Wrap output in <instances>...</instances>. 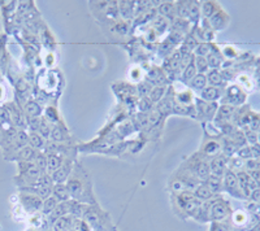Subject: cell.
<instances>
[{"label":"cell","instance_id":"obj_1","mask_svg":"<svg viewBox=\"0 0 260 231\" xmlns=\"http://www.w3.org/2000/svg\"><path fill=\"white\" fill-rule=\"evenodd\" d=\"M232 213H233V211H232L231 203L220 198V196H216L215 199H212L210 208V222H222V221L229 218Z\"/></svg>","mask_w":260,"mask_h":231},{"label":"cell","instance_id":"obj_2","mask_svg":"<svg viewBox=\"0 0 260 231\" xmlns=\"http://www.w3.org/2000/svg\"><path fill=\"white\" fill-rule=\"evenodd\" d=\"M177 203L180 205V208L183 211V213L187 214V216L192 217L197 214L199 207L202 205L201 200L195 198L194 194L191 191H182L180 195L177 196Z\"/></svg>","mask_w":260,"mask_h":231},{"label":"cell","instance_id":"obj_3","mask_svg":"<svg viewBox=\"0 0 260 231\" xmlns=\"http://www.w3.org/2000/svg\"><path fill=\"white\" fill-rule=\"evenodd\" d=\"M246 98H247V94L242 87H240L238 85H232V86L226 87V90H224L222 104H229L236 108L242 107L246 103Z\"/></svg>","mask_w":260,"mask_h":231},{"label":"cell","instance_id":"obj_4","mask_svg":"<svg viewBox=\"0 0 260 231\" xmlns=\"http://www.w3.org/2000/svg\"><path fill=\"white\" fill-rule=\"evenodd\" d=\"M222 187H224V191L228 192L231 196L236 199H241V200H246L245 195L241 191L240 183H238V178L237 174L233 170H226V173L222 177Z\"/></svg>","mask_w":260,"mask_h":231},{"label":"cell","instance_id":"obj_5","mask_svg":"<svg viewBox=\"0 0 260 231\" xmlns=\"http://www.w3.org/2000/svg\"><path fill=\"white\" fill-rule=\"evenodd\" d=\"M20 199L22 205H24L25 211L29 212V213H36V212L42 211L43 200L38 195H36V194L21 192Z\"/></svg>","mask_w":260,"mask_h":231},{"label":"cell","instance_id":"obj_6","mask_svg":"<svg viewBox=\"0 0 260 231\" xmlns=\"http://www.w3.org/2000/svg\"><path fill=\"white\" fill-rule=\"evenodd\" d=\"M219 109V104L210 103V101H204L202 99L197 100V113H198V119L201 120H212L215 119L216 112Z\"/></svg>","mask_w":260,"mask_h":231},{"label":"cell","instance_id":"obj_7","mask_svg":"<svg viewBox=\"0 0 260 231\" xmlns=\"http://www.w3.org/2000/svg\"><path fill=\"white\" fill-rule=\"evenodd\" d=\"M6 108L8 109L9 114H11V121H12L13 126L17 130H25L27 128V121L26 115L22 113V110L15 103H9Z\"/></svg>","mask_w":260,"mask_h":231},{"label":"cell","instance_id":"obj_8","mask_svg":"<svg viewBox=\"0 0 260 231\" xmlns=\"http://www.w3.org/2000/svg\"><path fill=\"white\" fill-rule=\"evenodd\" d=\"M236 174H237V178H238V183H240L241 191H242V194L245 195L246 200H248V198H250L252 191L257 188L256 184H255L254 179L250 177V174H248L247 172H245V170L237 172Z\"/></svg>","mask_w":260,"mask_h":231},{"label":"cell","instance_id":"obj_9","mask_svg":"<svg viewBox=\"0 0 260 231\" xmlns=\"http://www.w3.org/2000/svg\"><path fill=\"white\" fill-rule=\"evenodd\" d=\"M210 169L212 175H216V177L220 178L224 177V174L228 170V157H225L222 153L212 157L210 161Z\"/></svg>","mask_w":260,"mask_h":231},{"label":"cell","instance_id":"obj_10","mask_svg":"<svg viewBox=\"0 0 260 231\" xmlns=\"http://www.w3.org/2000/svg\"><path fill=\"white\" fill-rule=\"evenodd\" d=\"M229 21H231L229 15L220 8L219 11L208 20V24H210L211 29L215 31V30H224L225 27L228 26V24H229Z\"/></svg>","mask_w":260,"mask_h":231},{"label":"cell","instance_id":"obj_11","mask_svg":"<svg viewBox=\"0 0 260 231\" xmlns=\"http://www.w3.org/2000/svg\"><path fill=\"white\" fill-rule=\"evenodd\" d=\"M71 170H72V163L69 160H64V163H62V165L60 166L59 169L51 174V178H52L53 183L55 184L65 183V182L68 181L69 174H71Z\"/></svg>","mask_w":260,"mask_h":231},{"label":"cell","instance_id":"obj_12","mask_svg":"<svg viewBox=\"0 0 260 231\" xmlns=\"http://www.w3.org/2000/svg\"><path fill=\"white\" fill-rule=\"evenodd\" d=\"M236 107L233 105H229V104H222L220 105L217 112L215 115L216 124H224V122H232L233 120V115L236 113Z\"/></svg>","mask_w":260,"mask_h":231},{"label":"cell","instance_id":"obj_13","mask_svg":"<svg viewBox=\"0 0 260 231\" xmlns=\"http://www.w3.org/2000/svg\"><path fill=\"white\" fill-rule=\"evenodd\" d=\"M37 156V151L34 148H31L30 145H26L24 148L18 149L17 152L9 156L8 159H12V160L18 161V163H30V161H34Z\"/></svg>","mask_w":260,"mask_h":231},{"label":"cell","instance_id":"obj_14","mask_svg":"<svg viewBox=\"0 0 260 231\" xmlns=\"http://www.w3.org/2000/svg\"><path fill=\"white\" fill-rule=\"evenodd\" d=\"M173 101H175V99L172 98L171 91H167L166 96L157 103V113L161 117H167V115L172 114L173 113Z\"/></svg>","mask_w":260,"mask_h":231},{"label":"cell","instance_id":"obj_15","mask_svg":"<svg viewBox=\"0 0 260 231\" xmlns=\"http://www.w3.org/2000/svg\"><path fill=\"white\" fill-rule=\"evenodd\" d=\"M67 187H68L69 194H71V198L76 199V200H81L85 194V187H83L82 182L77 178H71L69 181H67Z\"/></svg>","mask_w":260,"mask_h":231},{"label":"cell","instance_id":"obj_16","mask_svg":"<svg viewBox=\"0 0 260 231\" xmlns=\"http://www.w3.org/2000/svg\"><path fill=\"white\" fill-rule=\"evenodd\" d=\"M222 92L224 89H219V87L208 86L201 91V98L204 101H210V103H216L219 99L222 98Z\"/></svg>","mask_w":260,"mask_h":231},{"label":"cell","instance_id":"obj_17","mask_svg":"<svg viewBox=\"0 0 260 231\" xmlns=\"http://www.w3.org/2000/svg\"><path fill=\"white\" fill-rule=\"evenodd\" d=\"M157 12H159V15L162 18H167L169 21H175L177 18V15H176V4L172 3V2L160 3L159 7H157Z\"/></svg>","mask_w":260,"mask_h":231},{"label":"cell","instance_id":"obj_18","mask_svg":"<svg viewBox=\"0 0 260 231\" xmlns=\"http://www.w3.org/2000/svg\"><path fill=\"white\" fill-rule=\"evenodd\" d=\"M192 172H195V175H197V178L199 179V182H206L211 175L210 163L206 160L198 161V163L195 164Z\"/></svg>","mask_w":260,"mask_h":231},{"label":"cell","instance_id":"obj_19","mask_svg":"<svg viewBox=\"0 0 260 231\" xmlns=\"http://www.w3.org/2000/svg\"><path fill=\"white\" fill-rule=\"evenodd\" d=\"M206 77H207V83H210L211 86L225 90L226 82H225L224 78H222L220 69H210L207 74H206Z\"/></svg>","mask_w":260,"mask_h":231},{"label":"cell","instance_id":"obj_20","mask_svg":"<svg viewBox=\"0 0 260 231\" xmlns=\"http://www.w3.org/2000/svg\"><path fill=\"white\" fill-rule=\"evenodd\" d=\"M192 194H194L195 198L198 199V200H201L202 203L208 202V200H212V199H215L216 196H217V195H215V194H213L210 188H208V186L204 183V182L199 183L198 186H197V188L192 191Z\"/></svg>","mask_w":260,"mask_h":231},{"label":"cell","instance_id":"obj_21","mask_svg":"<svg viewBox=\"0 0 260 231\" xmlns=\"http://www.w3.org/2000/svg\"><path fill=\"white\" fill-rule=\"evenodd\" d=\"M207 62H208V68L210 69H220L221 68V65L224 64V56H222V54L220 52V50L217 47H213V50L211 51V54L208 55L207 57Z\"/></svg>","mask_w":260,"mask_h":231},{"label":"cell","instance_id":"obj_22","mask_svg":"<svg viewBox=\"0 0 260 231\" xmlns=\"http://www.w3.org/2000/svg\"><path fill=\"white\" fill-rule=\"evenodd\" d=\"M46 156H47V169H46V174L51 175L62 165L64 159L59 153H48Z\"/></svg>","mask_w":260,"mask_h":231},{"label":"cell","instance_id":"obj_23","mask_svg":"<svg viewBox=\"0 0 260 231\" xmlns=\"http://www.w3.org/2000/svg\"><path fill=\"white\" fill-rule=\"evenodd\" d=\"M52 196L56 199L59 203H67L69 202V199H71V194H69L68 187H67L65 183L55 184L52 188Z\"/></svg>","mask_w":260,"mask_h":231},{"label":"cell","instance_id":"obj_24","mask_svg":"<svg viewBox=\"0 0 260 231\" xmlns=\"http://www.w3.org/2000/svg\"><path fill=\"white\" fill-rule=\"evenodd\" d=\"M220 8L221 7L216 2H203L201 4V16L203 17V20H210Z\"/></svg>","mask_w":260,"mask_h":231},{"label":"cell","instance_id":"obj_25","mask_svg":"<svg viewBox=\"0 0 260 231\" xmlns=\"http://www.w3.org/2000/svg\"><path fill=\"white\" fill-rule=\"evenodd\" d=\"M51 139L53 143H62L65 140H68V133L64 126L60 124L53 125L52 130H51Z\"/></svg>","mask_w":260,"mask_h":231},{"label":"cell","instance_id":"obj_26","mask_svg":"<svg viewBox=\"0 0 260 231\" xmlns=\"http://www.w3.org/2000/svg\"><path fill=\"white\" fill-rule=\"evenodd\" d=\"M24 112L25 115H26V119H30V117H41L42 113H43V109H42L39 103H37L34 100H29L25 103Z\"/></svg>","mask_w":260,"mask_h":231},{"label":"cell","instance_id":"obj_27","mask_svg":"<svg viewBox=\"0 0 260 231\" xmlns=\"http://www.w3.org/2000/svg\"><path fill=\"white\" fill-rule=\"evenodd\" d=\"M27 144H29V133H26L25 130H17V134H16V139H15V144H13V148H12V151H11V153L13 155L15 152H17L18 149L26 147ZM12 155H11V156H12Z\"/></svg>","mask_w":260,"mask_h":231},{"label":"cell","instance_id":"obj_28","mask_svg":"<svg viewBox=\"0 0 260 231\" xmlns=\"http://www.w3.org/2000/svg\"><path fill=\"white\" fill-rule=\"evenodd\" d=\"M220 143H221V152L225 157L231 159V157H233L234 155H237L238 148H237V145L234 144V143L228 138V136H224Z\"/></svg>","mask_w":260,"mask_h":231},{"label":"cell","instance_id":"obj_29","mask_svg":"<svg viewBox=\"0 0 260 231\" xmlns=\"http://www.w3.org/2000/svg\"><path fill=\"white\" fill-rule=\"evenodd\" d=\"M167 94V86L164 85H157L154 89H151L150 94H148L147 98L150 99V101L152 104H157L160 100H161Z\"/></svg>","mask_w":260,"mask_h":231},{"label":"cell","instance_id":"obj_30","mask_svg":"<svg viewBox=\"0 0 260 231\" xmlns=\"http://www.w3.org/2000/svg\"><path fill=\"white\" fill-rule=\"evenodd\" d=\"M204 183L207 184L208 188H210L215 195H219L220 192L224 191V187H222V178L220 177H216V175L211 174L210 178H208Z\"/></svg>","mask_w":260,"mask_h":231},{"label":"cell","instance_id":"obj_31","mask_svg":"<svg viewBox=\"0 0 260 231\" xmlns=\"http://www.w3.org/2000/svg\"><path fill=\"white\" fill-rule=\"evenodd\" d=\"M182 74H181V81H182L183 83H186V85H189L190 82H191L192 78L195 77V75L198 74V71H197V68H195V62H194V59H192V61L190 62L189 65L185 66V69H182Z\"/></svg>","mask_w":260,"mask_h":231},{"label":"cell","instance_id":"obj_32","mask_svg":"<svg viewBox=\"0 0 260 231\" xmlns=\"http://www.w3.org/2000/svg\"><path fill=\"white\" fill-rule=\"evenodd\" d=\"M203 152L206 155H208V156H217L221 152V143L217 142V140H210V142L204 144Z\"/></svg>","mask_w":260,"mask_h":231},{"label":"cell","instance_id":"obj_33","mask_svg":"<svg viewBox=\"0 0 260 231\" xmlns=\"http://www.w3.org/2000/svg\"><path fill=\"white\" fill-rule=\"evenodd\" d=\"M46 142L45 138L38 134L37 131H30L29 133V145L34 149H41L42 147H45Z\"/></svg>","mask_w":260,"mask_h":231},{"label":"cell","instance_id":"obj_34","mask_svg":"<svg viewBox=\"0 0 260 231\" xmlns=\"http://www.w3.org/2000/svg\"><path fill=\"white\" fill-rule=\"evenodd\" d=\"M189 86L190 89L195 90V91H202L207 87V77H206V74H197L189 83Z\"/></svg>","mask_w":260,"mask_h":231},{"label":"cell","instance_id":"obj_35","mask_svg":"<svg viewBox=\"0 0 260 231\" xmlns=\"http://www.w3.org/2000/svg\"><path fill=\"white\" fill-rule=\"evenodd\" d=\"M15 128L11 121V114L6 107H0V129L7 130V129Z\"/></svg>","mask_w":260,"mask_h":231},{"label":"cell","instance_id":"obj_36","mask_svg":"<svg viewBox=\"0 0 260 231\" xmlns=\"http://www.w3.org/2000/svg\"><path fill=\"white\" fill-rule=\"evenodd\" d=\"M134 2H121L118 4V8H120V15L124 18H132L134 13Z\"/></svg>","mask_w":260,"mask_h":231},{"label":"cell","instance_id":"obj_37","mask_svg":"<svg viewBox=\"0 0 260 231\" xmlns=\"http://www.w3.org/2000/svg\"><path fill=\"white\" fill-rule=\"evenodd\" d=\"M57 204H59V202H57L56 199L53 198V196H50V198L43 200L42 212H43V214H46V216H50V214L55 211V208L57 207Z\"/></svg>","mask_w":260,"mask_h":231},{"label":"cell","instance_id":"obj_38","mask_svg":"<svg viewBox=\"0 0 260 231\" xmlns=\"http://www.w3.org/2000/svg\"><path fill=\"white\" fill-rule=\"evenodd\" d=\"M228 138L237 145V148L238 149H240L241 147H243V145L247 144L245 138V133H243V130H241V129H237V130L234 131L231 136H228Z\"/></svg>","mask_w":260,"mask_h":231},{"label":"cell","instance_id":"obj_39","mask_svg":"<svg viewBox=\"0 0 260 231\" xmlns=\"http://www.w3.org/2000/svg\"><path fill=\"white\" fill-rule=\"evenodd\" d=\"M176 15H177V18H182V20L189 18V2H177Z\"/></svg>","mask_w":260,"mask_h":231},{"label":"cell","instance_id":"obj_40","mask_svg":"<svg viewBox=\"0 0 260 231\" xmlns=\"http://www.w3.org/2000/svg\"><path fill=\"white\" fill-rule=\"evenodd\" d=\"M72 223V217L71 216H64L57 218L55 222H53V230L55 231H65L67 228L71 226Z\"/></svg>","mask_w":260,"mask_h":231},{"label":"cell","instance_id":"obj_41","mask_svg":"<svg viewBox=\"0 0 260 231\" xmlns=\"http://www.w3.org/2000/svg\"><path fill=\"white\" fill-rule=\"evenodd\" d=\"M194 62H195V68H197L198 74H207L208 70H210V68H208V62H207V59H206V57L195 56Z\"/></svg>","mask_w":260,"mask_h":231},{"label":"cell","instance_id":"obj_42","mask_svg":"<svg viewBox=\"0 0 260 231\" xmlns=\"http://www.w3.org/2000/svg\"><path fill=\"white\" fill-rule=\"evenodd\" d=\"M213 47H215V45H212V43H199L194 50V54L197 56L207 57L211 54V51L213 50Z\"/></svg>","mask_w":260,"mask_h":231},{"label":"cell","instance_id":"obj_43","mask_svg":"<svg viewBox=\"0 0 260 231\" xmlns=\"http://www.w3.org/2000/svg\"><path fill=\"white\" fill-rule=\"evenodd\" d=\"M201 17V4L198 2H189V18L192 22H198Z\"/></svg>","mask_w":260,"mask_h":231},{"label":"cell","instance_id":"obj_44","mask_svg":"<svg viewBox=\"0 0 260 231\" xmlns=\"http://www.w3.org/2000/svg\"><path fill=\"white\" fill-rule=\"evenodd\" d=\"M51 130H52V126H51L50 122H48L46 119H42L41 125H39V129L37 133L41 134L45 139H47L48 136H51Z\"/></svg>","mask_w":260,"mask_h":231},{"label":"cell","instance_id":"obj_45","mask_svg":"<svg viewBox=\"0 0 260 231\" xmlns=\"http://www.w3.org/2000/svg\"><path fill=\"white\" fill-rule=\"evenodd\" d=\"M34 164L38 166V169L41 170L43 174H46V169H47V156L45 153H37L36 159H34Z\"/></svg>","mask_w":260,"mask_h":231},{"label":"cell","instance_id":"obj_46","mask_svg":"<svg viewBox=\"0 0 260 231\" xmlns=\"http://www.w3.org/2000/svg\"><path fill=\"white\" fill-rule=\"evenodd\" d=\"M173 27H175L176 31L181 34L187 33V29H189V22L187 20H182V18H176L173 21Z\"/></svg>","mask_w":260,"mask_h":231},{"label":"cell","instance_id":"obj_47","mask_svg":"<svg viewBox=\"0 0 260 231\" xmlns=\"http://www.w3.org/2000/svg\"><path fill=\"white\" fill-rule=\"evenodd\" d=\"M237 157H240L241 160L243 161H247V160H251L252 159V155H251V147L248 144L243 145L241 147L238 151H237Z\"/></svg>","mask_w":260,"mask_h":231},{"label":"cell","instance_id":"obj_48","mask_svg":"<svg viewBox=\"0 0 260 231\" xmlns=\"http://www.w3.org/2000/svg\"><path fill=\"white\" fill-rule=\"evenodd\" d=\"M45 114H46V120H47L50 124L51 122H53L55 125L59 124V113H57L56 108L48 107L47 109L45 110Z\"/></svg>","mask_w":260,"mask_h":231},{"label":"cell","instance_id":"obj_49","mask_svg":"<svg viewBox=\"0 0 260 231\" xmlns=\"http://www.w3.org/2000/svg\"><path fill=\"white\" fill-rule=\"evenodd\" d=\"M250 130L255 131V133L260 134V114L257 113H252V117L250 120V124L247 126Z\"/></svg>","mask_w":260,"mask_h":231},{"label":"cell","instance_id":"obj_50","mask_svg":"<svg viewBox=\"0 0 260 231\" xmlns=\"http://www.w3.org/2000/svg\"><path fill=\"white\" fill-rule=\"evenodd\" d=\"M243 133H245L246 142H247L248 145L256 144V143H257V136H259V134L255 133V131H252V130H250V129H248V128L243 129Z\"/></svg>","mask_w":260,"mask_h":231},{"label":"cell","instance_id":"obj_51","mask_svg":"<svg viewBox=\"0 0 260 231\" xmlns=\"http://www.w3.org/2000/svg\"><path fill=\"white\" fill-rule=\"evenodd\" d=\"M232 225L226 223L225 221L222 222H211L210 231H231Z\"/></svg>","mask_w":260,"mask_h":231},{"label":"cell","instance_id":"obj_52","mask_svg":"<svg viewBox=\"0 0 260 231\" xmlns=\"http://www.w3.org/2000/svg\"><path fill=\"white\" fill-rule=\"evenodd\" d=\"M139 109H141L142 113H150L152 110V103H151L147 96L142 98V100L139 103Z\"/></svg>","mask_w":260,"mask_h":231},{"label":"cell","instance_id":"obj_53","mask_svg":"<svg viewBox=\"0 0 260 231\" xmlns=\"http://www.w3.org/2000/svg\"><path fill=\"white\" fill-rule=\"evenodd\" d=\"M250 147H251L252 159H255V160H259V159H260V144H259V143L250 145Z\"/></svg>","mask_w":260,"mask_h":231},{"label":"cell","instance_id":"obj_54","mask_svg":"<svg viewBox=\"0 0 260 231\" xmlns=\"http://www.w3.org/2000/svg\"><path fill=\"white\" fill-rule=\"evenodd\" d=\"M248 174H250V177L254 179V182H255V184H256L257 188H260V169L254 170V172H248Z\"/></svg>","mask_w":260,"mask_h":231},{"label":"cell","instance_id":"obj_55","mask_svg":"<svg viewBox=\"0 0 260 231\" xmlns=\"http://www.w3.org/2000/svg\"><path fill=\"white\" fill-rule=\"evenodd\" d=\"M222 56H226V57H231V59H234V57H237V54H236V51H234L232 47H226L224 50V54H222Z\"/></svg>","mask_w":260,"mask_h":231},{"label":"cell","instance_id":"obj_56","mask_svg":"<svg viewBox=\"0 0 260 231\" xmlns=\"http://www.w3.org/2000/svg\"><path fill=\"white\" fill-rule=\"evenodd\" d=\"M255 81H256V85L260 87V65L257 66L256 70H255Z\"/></svg>","mask_w":260,"mask_h":231},{"label":"cell","instance_id":"obj_57","mask_svg":"<svg viewBox=\"0 0 260 231\" xmlns=\"http://www.w3.org/2000/svg\"><path fill=\"white\" fill-rule=\"evenodd\" d=\"M248 231H260V221L255 223L251 228H248Z\"/></svg>","mask_w":260,"mask_h":231},{"label":"cell","instance_id":"obj_58","mask_svg":"<svg viewBox=\"0 0 260 231\" xmlns=\"http://www.w3.org/2000/svg\"><path fill=\"white\" fill-rule=\"evenodd\" d=\"M257 143L260 144V134H259V136H257Z\"/></svg>","mask_w":260,"mask_h":231},{"label":"cell","instance_id":"obj_59","mask_svg":"<svg viewBox=\"0 0 260 231\" xmlns=\"http://www.w3.org/2000/svg\"><path fill=\"white\" fill-rule=\"evenodd\" d=\"M259 163H260V159H259Z\"/></svg>","mask_w":260,"mask_h":231}]
</instances>
